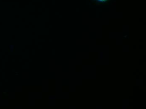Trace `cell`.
Instances as JSON below:
<instances>
[{
    "label": "cell",
    "instance_id": "1",
    "mask_svg": "<svg viewBox=\"0 0 146 109\" xmlns=\"http://www.w3.org/2000/svg\"><path fill=\"white\" fill-rule=\"evenodd\" d=\"M97 1L100 2H104L108 0H97Z\"/></svg>",
    "mask_w": 146,
    "mask_h": 109
}]
</instances>
